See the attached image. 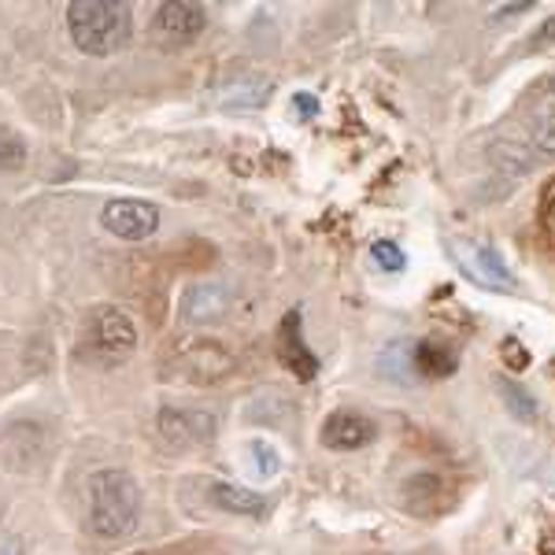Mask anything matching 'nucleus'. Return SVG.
Returning <instances> with one entry per match:
<instances>
[{
	"label": "nucleus",
	"mask_w": 555,
	"mask_h": 555,
	"mask_svg": "<svg viewBox=\"0 0 555 555\" xmlns=\"http://www.w3.org/2000/svg\"><path fill=\"white\" fill-rule=\"evenodd\" d=\"M159 434H164V441L175 444V449H193V444H204L215 437V418L208 411L167 408L164 415H159Z\"/></svg>",
	"instance_id": "6e6552de"
},
{
	"label": "nucleus",
	"mask_w": 555,
	"mask_h": 555,
	"mask_svg": "<svg viewBox=\"0 0 555 555\" xmlns=\"http://www.w3.org/2000/svg\"><path fill=\"white\" fill-rule=\"evenodd\" d=\"M227 304H230L227 285L196 282V285H190V293H185V300H182V319L190 322V326H204V322L222 319Z\"/></svg>",
	"instance_id": "9b49d317"
},
{
	"label": "nucleus",
	"mask_w": 555,
	"mask_h": 555,
	"mask_svg": "<svg viewBox=\"0 0 555 555\" xmlns=\"http://www.w3.org/2000/svg\"><path fill=\"white\" fill-rule=\"evenodd\" d=\"M374 423L360 411H334V415L322 423V444L334 452H356L363 444L374 441Z\"/></svg>",
	"instance_id": "1a4fd4ad"
},
{
	"label": "nucleus",
	"mask_w": 555,
	"mask_h": 555,
	"mask_svg": "<svg viewBox=\"0 0 555 555\" xmlns=\"http://www.w3.org/2000/svg\"><path fill=\"white\" fill-rule=\"evenodd\" d=\"M526 130L530 141L544 156H555V89H541L526 112Z\"/></svg>",
	"instance_id": "f8f14e48"
},
{
	"label": "nucleus",
	"mask_w": 555,
	"mask_h": 555,
	"mask_svg": "<svg viewBox=\"0 0 555 555\" xmlns=\"http://www.w3.org/2000/svg\"><path fill=\"white\" fill-rule=\"evenodd\" d=\"M533 8V0H522V4H504V8H496V15L492 20H504V15H515V12H530Z\"/></svg>",
	"instance_id": "5701e85b"
},
{
	"label": "nucleus",
	"mask_w": 555,
	"mask_h": 555,
	"mask_svg": "<svg viewBox=\"0 0 555 555\" xmlns=\"http://www.w3.org/2000/svg\"><path fill=\"white\" fill-rule=\"evenodd\" d=\"M504 348H507V356H512V363H515V366H522V363H526V352L518 348L515 337H512V341H504Z\"/></svg>",
	"instance_id": "b1692460"
},
{
	"label": "nucleus",
	"mask_w": 555,
	"mask_h": 555,
	"mask_svg": "<svg viewBox=\"0 0 555 555\" xmlns=\"http://www.w3.org/2000/svg\"><path fill=\"white\" fill-rule=\"evenodd\" d=\"M293 104H297V107H293V112H297L300 119H311V115L319 112V101H315V96H311V93H300V96H293Z\"/></svg>",
	"instance_id": "aec40b11"
},
{
	"label": "nucleus",
	"mask_w": 555,
	"mask_h": 555,
	"mask_svg": "<svg viewBox=\"0 0 555 555\" xmlns=\"http://www.w3.org/2000/svg\"><path fill=\"white\" fill-rule=\"evenodd\" d=\"M278 360H282L285 371H293L300 382H311L319 374V360L308 352L300 337V311H289L278 326Z\"/></svg>",
	"instance_id": "9d476101"
},
{
	"label": "nucleus",
	"mask_w": 555,
	"mask_h": 555,
	"mask_svg": "<svg viewBox=\"0 0 555 555\" xmlns=\"http://www.w3.org/2000/svg\"><path fill=\"white\" fill-rule=\"evenodd\" d=\"M230 371H234V356L219 341H208V337H190L175 352V374L193 385H211L227 378Z\"/></svg>",
	"instance_id": "20e7f679"
},
{
	"label": "nucleus",
	"mask_w": 555,
	"mask_h": 555,
	"mask_svg": "<svg viewBox=\"0 0 555 555\" xmlns=\"http://www.w3.org/2000/svg\"><path fill=\"white\" fill-rule=\"evenodd\" d=\"M504 397H507V408H512L518 418H533L537 415V404H533L530 397H526L522 389H518L515 382H504Z\"/></svg>",
	"instance_id": "a211bd4d"
},
{
	"label": "nucleus",
	"mask_w": 555,
	"mask_h": 555,
	"mask_svg": "<svg viewBox=\"0 0 555 555\" xmlns=\"http://www.w3.org/2000/svg\"><path fill=\"white\" fill-rule=\"evenodd\" d=\"M104 230L122 241H145L156 234L159 227V211L149 201H112L101 215Z\"/></svg>",
	"instance_id": "39448f33"
},
{
	"label": "nucleus",
	"mask_w": 555,
	"mask_h": 555,
	"mask_svg": "<svg viewBox=\"0 0 555 555\" xmlns=\"http://www.w3.org/2000/svg\"><path fill=\"white\" fill-rule=\"evenodd\" d=\"M415 371H423L426 378H444V374L455 371V363H460V356L452 352L444 341H437V337H426V341L415 345Z\"/></svg>",
	"instance_id": "4468645a"
},
{
	"label": "nucleus",
	"mask_w": 555,
	"mask_h": 555,
	"mask_svg": "<svg viewBox=\"0 0 555 555\" xmlns=\"http://www.w3.org/2000/svg\"><path fill=\"white\" fill-rule=\"evenodd\" d=\"M89 530L104 541L127 537L138 526L141 489L127 470H96L89 474Z\"/></svg>",
	"instance_id": "f257e3e1"
},
{
	"label": "nucleus",
	"mask_w": 555,
	"mask_h": 555,
	"mask_svg": "<svg viewBox=\"0 0 555 555\" xmlns=\"http://www.w3.org/2000/svg\"><path fill=\"white\" fill-rule=\"evenodd\" d=\"M86 341H89V352H93L96 360L115 366V363H122L133 356V348H138V330H133L127 311L96 308L86 322Z\"/></svg>",
	"instance_id": "7ed1b4c3"
},
{
	"label": "nucleus",
	"mask_w": 555,
	"mask_h": 555,
	"mask_svg": "<svg viewBox=\"0 0 555 555\" xmlns=\"http://www.w3.org/2000/svg\"><path fill=\"white\" fill-rule=\"evenodd\" d=\"M70 38L89 56H112L130 41V8L115 0H70L67 4Z\"/></svg>",
	"instance_id": "f03ea898"
},
{
	"label": "nucleus",
	"mask_w": 555,
	"mask_h": 555,
	"mask_svg": "<svg viewBox=\"0 0 555 555\" xmlns=\"http://www.w3.org/2000/svg\"><path fill=\"white\" fill-rule=\"evenodd\" d=\"M452 259L463 267V274H470L478 285H489V289H507L512 285V271L504 267V259L492 253L489 245H474V241H449Z\"/></svg>",
	"instance_id": "0eeeda50"
},
{
	"label": "nucleus",
	"mask_w": 555,
	"mask_h": 555,
	"mask_svg": "<svg viewBox=\"0 0 555 555\" xmlns=\"http://www.w3.org/2000/svg\"><path fill=\"white\" fill-rule=\"evenodd\" d=\"M533 49H544V44H555V15H548L541 26L533 30V38H530Z\"/></svg>",
	"instance_id": "6ab92c4d"
},
{
	"label": "nucleus",
	"mask_w": 555,
	"mask_h": 555,
	"mask_svg": "<svg viewBox=\"0 0 555 555\" xmlns=\"http://www.w3.org/2000/svg\"><path fill=\"white\" fill-rule=\"evenodd\" d=\"M0 555H26V541L23 537H4L0 541Z\"/></svg>",
	"instance_id": "412c9836"
},
{
	"label": "nucleus",
	"mask_w": 555,
	"mask_h": 555,
	"mask_svg": "<svg viewBox=\"0 0 555 555\" xmlns=\"http://www.w3.org/2000/svg\"><path fill=\"white\" fill-rule=\"evenodd\" d=\"M371 256H374V267L385 274H400L408 267V259L404 253H400V245H392V241H378V245L371 248Z\"/></svg>",
	"instance_id": "f3484780"
},
{
	"label": "nucleus",
	"mask_w": 555,
	"mask_h": 555,
	"mask_svg": "<svg viewBox=\"0 0 555 555\" xmlns=\"http://www.w3.org/2000/svg\"><path fill=\"white\" fill-rule=\"evenodd\" d=\"M248 455H253V470H256V478H274L278 470H282V455H278L274 444H267V441H253L248 444Z\"/></svg>",
	"instance_id": "dca6fc26"
},
{
	"label": "nucleus",
	"mask_w": 555,
	"mask_h": 555,
	"mask_svg": "<svg viewBox=\"0 0 555 555\" xmlns=\"http://www.w3.org/2000/svg\"><path fill=\"white\" fill-rule=\"evenodd\" d=\"M211 504L227 515H241V518H259L267 512V500L259 496L256 489H241L230 486V481H211Z\"/></svg>",
	"instance_id": "ddd939ff"
},
{
	"label": "nucleus",
	"mask_w": 555,
	"mask_h": 555,
	"mask_svg": "<svg viewBox=\"0 0 555 555\" xmlns=\"http://www.w3.org/2000/svg\"><path fill=\"white\" fill-rule=\"evenodd\" d=\"M208 26V12L190 0H167L156 8V38L164 44H190Z\"/></svg>",
	"instance_id": "423d86ee"
},
{
	"label": "nucleus",
	"mask_w": 555,
	"mask_h": 555,
	"mask_svg": "<svg viewBox=\"0 0 555 555\" xmlns=\"http://www.w3.org/2000/svg\"><path fill=\"white\" fill-rule=\"evenodd\" d=\"M544 230H548V237L555 241V193L548 196V204H544V215H541Z\"/></svg>",
	"instance_id": "4be33fe9"
},
{
	"label": "nucleus",
	"mask_w": 555,
	"mask_h": 555,
	"mask_svg": "<svg viewBox=\"0 0 555 555\" xmlns=\"http://www.w3.org/2000/svg\"><path fill=\"white\" fill-rule=\"evenodd\" d=\"M23 159H26L23 138L15 130L0 127V171H15V167H23Z\"/></svg>",
	"instance_id": "2eb2a0df"
}]
</instances>
